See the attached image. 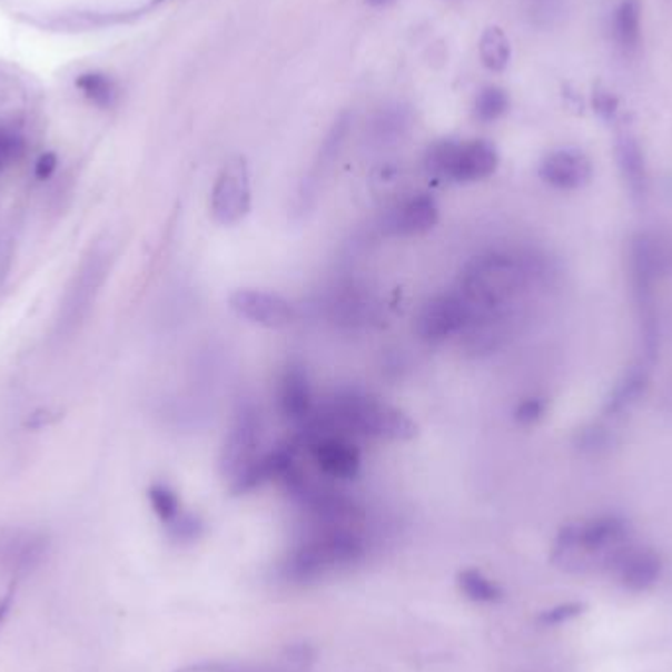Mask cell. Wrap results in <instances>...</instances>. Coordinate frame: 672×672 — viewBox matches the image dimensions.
<instances>
[{
    "mask_svg": "<svg viewBox=\"0 0 672 672\" xmlns=\"http://www.w3.org/2000/svg\"><path fill=\"white\" fill-rule=\"evenodd\" d=\"M541 276H545V266L538 256L482 254L464 268L461 294L476 315L507 313L513 297Z\"/></svg>",
    "mask_w": 672,
    "mask_h": 672,
    "instance_id": "1",
    "label": "cell"
},
{
    "mask_svg": "<svg viewBox=\"0 0 672 672\" xmlns=\"http://www.w3.org/2000/svg\"><path fill=\"white\" fill-rule=\"evenodd\" d=\"M663 254L653 236L635 235L630 243V278L635 312H638L641 358L655 366L661 350V325L655 305L656 279L663 271Z\"/></svg>",
    "mask_w": 672,
    "mask_h": 672,
    "instance_id": "2",
    "label": "cell"
},
{
    "mask_svg": "<svg viewBox=\"0 0 672 672\" xmlns=\"http://www.w3.org/2000/svg\"><path fill=\"white\" fill-rule=\"evenodd\" d=\"M630 537V523L622 515H600L584 523L566 525L555 543V559L566 569H586L592 556L610 566L615 553Z\"/></svg>",
    "mask_w": 672,
    "mask_h": 672,
    "instance_id": "3",
    "label": "cell"
},
{
    "mask_svg": "<svg viewBox=\"0 0 672 672\" xmlns=\"http://www.w3.org/2000/svg\"><path fill=\"white\" fill-rule=\"evenodd\" d=\"M362 556L364 541L353 530L345 525H327L295 551L289 559V572L297 579H315L340 566H350Z\"/></svg>",
    "mask_w": 672,
    "mask_h": 672,
    "instance_id": "4",
    "label": "cell"
},
{
    "mask_svg": "<svg viewBox=\"0 0 672 672\" xmlns=\"http://www.w3.org/2000/svg\"><path fill=\"white\" fill-rule=\"evenodd\" d=\"M500 164L496 146L486 140H441L425 154V171L435 179L472 184L492 176Z\"/></svg>",
    "mask_w": 672,
    "mask_h": 672,
    "instance_id": "5",
    "label": "cell"
},
{
    "mask_svg": "<svg viewBox=\"0 0 672 672\" xmlns=\"http://www.w3.org/2000/svg\"><path fill=\"white\" fill-rule=\"evenodd\" d=\"M253 202L250 171L243 156H233L220 169L210 195L213 219L223 227H233L248 215Z\"/></svg>",
    "mask_w": 672,
    "mask_h": 672,
    "instance_id": "6",
    "label": "cell"
},
{
    "mask_svg": "<svg viewBox=\"0 0 672 672\" xmlns=\"http://www.w3.org/2000/svg\"><path fill=\"white\" fill-rule=\"evenodd\" d=\"M260 415L250 404L240 405L220 451V472L230 482L260 456Z\"/></svg>",
    "mask_w": 672,
    "mask_h": 672,
    "instance_id": "7",
    "label": "cell"
},
{
    "mask_svg": "<svg viewBox=\"0 0 672 672\" xmlns=\"http://www.w3.org/2000/svg\"><path fill=\"white\" fill-rule=\"evenodd\" d=\"M107 254L93 253L81 269L77 271L73 284L68 289V295L61 305L58 319L59 335H69L76 330L77 325L87 317L93 305L99 287L107 276Z\"/></svg>",
    "mask_w": 672,
    "mask_h": 672,
    "instance_id": "8",
    "label": "cell"
},
{
    "mask_svg": "<svg viewBox=\"0 0 672 672\" xmlns=\"http://www.w3.org/2000/svg\"><path fill=\"white\" fill-rule=\"evenodd\" d=\"M474 317L476 313L461 291L435 295L421 307L415 330L425 340H443L468 327Z\"/></svg>",
    "mask_w": 672,
    "mask_h": 672,
    "instance_id": "9",
    "label": "cell"
},
{
    "mask_svg": "<svg viewBox=\"0 0 672 672\" xmlns=\"http://www.w3.org/2000/svg\"><path fill=\"white\" fill-rule=\"evenodd\" d=\"M48 541L36 531L0 525V574L22 576L42 563Z\"/></svg>",
    "mask_w": 672,
    "mask_h": 672,
    "instance_id": "10",
    "label": "cell"
},
{
    "mask_svg": "<svg viewBox=\"0 0 672 672\" xmlns=\"http://www.w3.org/2000/svg\"><path fill=\"white\" fill-rule=\"evenodd\" d=\"M230 309L240 319L250 320L254 325L266 328L287 327L294 323L295 309L291 303L281 295L269 294L261 289H238L228 299Z\"/></svg>",
    "mask_w": 672,
    "mask_h": 672,
    "instance_id": "11",
    "label": "cell"
},
{
    "mask_svg": "<svg viewBox=\"0 0 672 672\" xmlns=\"http://www.w3.org/2000/svg\"><path fill=\"white\" fill-rule=\"evenodd\" d=\"M538 176L546 186L561 191H576L592 181L594 166L589 156L579 148H559L543 158L538 166Z\"/></svg>",
    "mask_w": 672,
    "mask_h": 672,
    "instance_id": "12",
    "label": "cell"
},
{
    "mask_svg": "<svg viewBox=\"0 0 672 672\" xmlns=\"http://www.w3.org/2000/svg\"><path fill=\"white\" fill-rule=\"evenodd\" d=\"M610 569L614 571L623 589L645 592L653 589L656 580L661 579L663 561L653 549L625 545L610 561Z\"/></svg>",
    "mask_w": 672,
    "mask_h": 672,
    "instance_id": "13",
    "label": "cell"
},
{
    "mask_svg": "<svg viewBox=\"0 0 672 672\" xmlns=\"http://www.w3.org/2000/svg\"><path fill=\"white\" fill-rule=\"evenodd\" d=\"M315 463L330 478L353 480L360 472V451L345 435H323L309 443Z\"/></svg>",
    "mask_w": 672,
    "mask_h": 672,
    "instance_id": "14",
    "label": "cell"
},
{
    "mask_svg": "<svg viewBox=\"0 0 672 672\" xmlns=\"http://www.w3.org/2000/svg\"><path fill=\"white\" fill-rule=\"evenodd\" d=\"M295 454H297V445H279L269 453L260 454L248 468H244L230 482L233 494H248L271 480H286L287 474L297 466Z\"/></svg>",
    "mask_w": 672,
    "mask_h": 672,
    "instance_id": "15",
    "label": "cell"
},
{
    "mask_svg": "<svg viewBox=\"0 0 672 672\" xmlns=\"http://www.w3.org/2000/svg\"><path fill=\"white\" fill-rule=\"evenodd\" d=\"M438 205L429 194L413 195L389 210L382 230L389 236L423 235L437 225Z\"/></svg>",
    "mask_w": 672,
    "mask_h": 672,
    "instance_id": "16",
    "label": "cell"
},
{
    "mask_svg": "<svg viewBox=\"0 0 672 672\" xmlns=\"http://www.w3.org/2000/svg\"><path fill=\"white\" fill-rule=\"evenodd\" d=\"M615 158L617 168L622 174L625 189L630 191L631 199L643 201L649 194V169L645 151L641 148L638 138L630 132H622L615 138Z\"/></svg>",
    "mask_w": 672,
    "mask_h": 672,
    "instance_id": "17",
    "label": "cell"
},
{
    "mask_svg": "<svg viewBox=\"0 0 672 672\" xmlns=\"http://www.w3.org/2000/svg\"><path fill=\"white\" fill-rule=\"evenodd\" d=\"M279 412L291 421H305L313 412L312 386L302 366H287L279 379Z\"/></svg>",
    "mask_w": 672,
    "mask_h": 672,
    "instance_id": "18",
    "label": "cell"
},
{
    "mask_svg": "<svg viewBox=\"0 0 672 672\" xmlns=\"http://www.w3.org/2000/svg\"><path fill=\"white\" fill-rule=\"evenodd\" d=\"M651 370L648 364L639 360L635 366H631L627 374L615 384L612 394L605 399L604 413L607 417H617L622 413L630 412L633 405L645 395L649 389V379Z\"/></svg>",
    "mask_w": 672,
    "mask_h": 672,
    "instance_id": "19",
    "label": "cell"
},
{
    "mask_svg": "<svg viewBox=\"0 0 672 672\" xmlns=\"http://www.w3.org/2000/svg\"><path fill=\"white\" fill-rule=\"evenodd\" d=\"M346 128H348V120L340 118L335 127H333V130H330V135L327 136V140L323 144V148H320L319 160L315 164L312 176L307 177V181L303 184L302 194H299V201H302L299 202V209H309L313 205V199L319 194V184L323 181V177L327 176L328 168L333 166L336 154L340 150V144L345 140Z\"/></svg>",
    "mask_w": 672,
    "mask_h": 672,
    "instance_id": "20",
    "label": "cell"
},
{
    "mask_svg": "<svg viewBox=\"0 0 672 672\" xmlns=\"http://www.w3.org/2000/svg\"><path fill=\"white\" fill-rule=\"evenodd\" d=\"M641 0H622L614 10L612 34L617 48L625 53H635L641 46Z\"/></svg>",
    "mask_w": 672,
    "mask_h": 672,
    "instance_id": "21",
    "label": "cell"
},
{
    "mask_svg": "<svg viewBox=\"0 0 672 672\" xmlns=\"http://www.w3.org/2000/svg\"><path fill=\"white\" fill-rule=\"evenodd\" d=\"M480 59L492 71H504L512 59V43L502 28L492 26L480 38Z\"/></svg>",
    "mask_w": 672,
    "mask_h": 672,
    "instance_id": "22",
    "label": "cell"
},
{
    "mask_svg": "<svg viewBox=\"0 0 672 672\" xmlns=\"http://www.w3.org/2000/svg\"><path fill=\"white\" fill-rule=\"evenodd\" d=\"M566 10L569 0H523L525 17L538 30H551L561 24Z\"/></svg>",
    "mask_w": 672,
    "mask_h": 672,
    "instance_id": "23",
    "label": "cell"
},
{
    "mask_svg": "<svg viewBox=\"0 0 672 672\" xmlns=\"http://www.w3.org/2000/svg\"><path fill=\"white\" fill-rule=\"evenodd\" d=\"M458 586L463 590L464 596L478 604H492L502 597V590L496 582L487 579L480 571H464L458 576Z\"/></svg>",
    "mask_w": 672,
    "mask_h": 672,
    "instance_id": "24",
    "label": "cell"
},
{
    "mask_svg": "<svg viewBox=\"0 0 672 672\" xmlns=\"http://www.w3.org/2000/svg\"><path fill=\"white\" fill-rule=\"evenodd\" d=\"M510 109V97L500 87H484L474 102V112L482 122H494Z\"/></svg>",
    "mask_w": 672,
    "mask_h": 672,
    "instance_id": "25",
    "label": "cell"
},
{
    "mask_svg": "<svg viewBox=\"0 0 672 672\" xmlns=\"http://www.w3.org/2000/svg\"><path fill=\"white\" fill-rule=\"evenodd\" d=\"M148 497H150L151 510L166 525L174 522L181 513L179 497L168 484H154L148 492Z\"/></svg>",
    "mask_w": 672,
    "mask_h": 672,
    "instance_id": "26",
    "label": "cell"
},
{
    "mask_svg": "<svg viewBox=\"0 0 672 672\" xmlns=\"http://www.w3.org/2000/svg\"><path fill=\"white\" fill-rule=\"evenodd\" d=\"M77 87L83 91L87 99H91L99 107H109L117 97V89L109 77L97 76V73L81 77L77 81Z\"/></svg>",
    "mask_w": 672,
    "mask_h": 672,
    "instance_id": "27",
    "label": "cell"
},
{
    "mask_svg": "<svg viewBox=\"0 0 672 672\" xmlns=\"http://www.w3.org/2000/svg\"><path fill=\"white\" fill-rule=\"evenodd\" d=\"M24 154V138L17 128L0 127V174L12 168Z\"/></svg>",
    "mask_w": 672,
    "mask_h": 672,
    "instance_id": "28",
    "label": "cell"
},
{
    "mask_svg": "<svg viewBox=\"0 0 672 672\" xmlns=\"http://www.w3.org/2000/svg\"><path fill=\"white\" fill-rule=\"evenodd\" d=\"M405 128V115L402 110H387L374 122V135L382 142L389 138H397Z\"/></svg>",
    "mask_w": 672,
    "mask_h": 672,
    "instance_id": "29",
    "label": "cell"
},
{
    "mask_svg": "<svg viewBox=\"0 0 672 672\" xmlns=\"http://www.w3.org/2000/svg\"><path fill=\"white\" fill-rule=\"evenodd\" d=\"M546 402L543 397H525L513 412V419L520 425H535L545 417Z\"/></svg>",
    "mask_w": 672,
    "mask_h": 672,
    "instance_id": "30",
    "label": "cell"
},
{
    "mask_svg": "<svg viewBox=\"0 0 672 672\" xmlns=\"http://www.w3.org/2000/svg\"><path fill=\"white\" fill-rule=\"evenodd\" d=\"M169 533L179 541H194L201 535L202 525L191 513H179L174 522L169 523Z\"/></svg>",
    "mask_w": 672,
    "mask_h": 672,
    "instance_id": "31",
    "label": "cell"
},
{
    "mask_svg": "<svg viewBox=\"0 0 672 672\" xmlns=\"http://www.w3.org/2000/svg\"><path fill=\"white\" fill-rule=\"evenodd\" d=\"M584 610V604L571 602V604L556 605L553 610H546L545 614L541 615V622L546 625H561L564 622H571L574 617H579Z\"/></svg>",
    "mask_w": 672,
    "mask_h": 672,
    "instance_id": "32",
    "label": "cell"
},
{
    "mask_svg": "<svg viewBox=\"0 0 672 672\" xmlns=\"http://www.w3.org/2000/svg\"><path fill=\"white\" fill-rule=\"evenodd\" d=\"M58 168V160H56V156H51V154H46L42 156L38 164H36V176L40 177V179H48V177L56 171Z\"/></svg>",
    "mask_w": 672,
    "mask_h": 672,
    "instance_id": "33",
    "label": "cell"
},
{
    "mask_svg": "<svg viewBox=\"0 0 672 672\" xmlns=\"http://www.w3.org/2000/svg\"><path fill=\"white\" fill-rule=\"evenodd\" d=\"M596 109L604 115V117H612L615 112V99L610 93H596L594 99Z\"/></svg>",
    "mask_w": 672,
    "mask_h": 672,
    "instance_id": "34",
    "label": "cell"
},
{
    "mask_svg": "<svg viewBox=\"0 0 672 672\" xmlns=\"http://www.w3.org/2000/svg\"><path fill=\"white\" fill-rule=\"evenodd\" d=\"M179 672H230L227 666H220V664H197V666H189Z\"/></svg>",
    "mask_w": 672,
    "mask_h": 672,
    "instance_id": "35",
    "label": "cell"
},
{
    "mask_svg": "<svg viewBox=\"0 0 672 672\" xmlns=\"http://www.w3.org/2000/svg\"><path fill=\"white\" fill-rule=\"evenodd\" d=\"M10 604H12V592L0 600V623H2V620L9 614Z\"/></svg>",
    "mask_w": 672,
    "mask_h": 672,
    "instance_id": "36",
    "label": "cell"
},
{
    "mask_svg": "<svg viewBox=\"0 0 672 672\" xmlns=\"http://www.w3.org/2000/svg\"><path fill=\"white\" fill-rule=\"evenodd\" d=\"M368 2H370V4H376V7H379V4H386V2H389V0H368Z\"/></svg>",
    "mask_w": 672,
    "mask_h": 672,
    "instance_id": "37",
    "label": "cell"
},
{
    "mask_svg": "<svg viewBox=\"0 0 672 672\" xmlns=\"http://www.w3.org/2000/svg\"><path fill=\"white\" fill-rule=\"evenodd\" d=\"M671 412H672V397H671Z\"/></svg>",
    "mask_w": 672,
    "mask_h": 672,
    "instance_id": "38",
    "label": "cell"
}]
</instances>
